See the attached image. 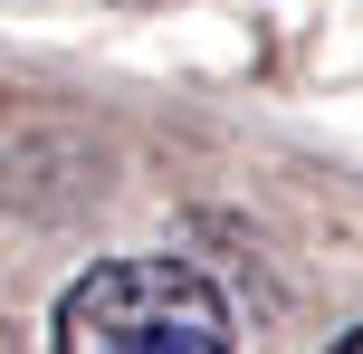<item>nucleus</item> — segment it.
I'll return each mask as SVG.
<instances>
[{
	"instance_id": "1",
	"label": "nucleus",
	"mask_w": 363,
	"mask_h": 354,
	"mask_svg": "<svg viewBox=\"0 0 363 354\" xmlns=\"http://www.w3.org/2000/svg\"><path fill=\"white\" fill-rule=\"evenodd\" d=\"M57 354H239L230 306L182 259H96L57 297Z\"/></svg>"
},
{
	"instance_id": "2",
	"label": "nucleus",
	"mask_w": 363,
	"mask_h": 354,
	"mask_svg": "<svg viewBox=\"0 0 363 354\" xmlns=\"http://www.w3.org/2000/svg\"><path fill=\"white\" fill-rule=\"evenodd\" d=\"M335 354H363V326H354V336H345V345H335Z\"/></svg>"
}]
</instances>
